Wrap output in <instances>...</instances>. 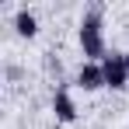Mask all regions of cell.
<instances>
[{
    "mask_svg": "<svg viewBox=\"0 0 129 129\" xmlns=\"http://www.w3.org/2000/svg\"><path fill=\"white\" fill-rule=\"evenodd\" d=\"M101 70H105V87H112V91H122V87L129 84L126 56H105V59H101Z\"/></svg>",
    "mask_w": 129,
    "mask_h": 129,
    "instance_id": "7a4b0ae2",
    "label": "cell"
},
{
    "mask_svg": "<svg viewBox=\"0 0 129 129\" xmlns=\"http://www.w3.org/2000/svg\"><path fill=\"white\" fill-rule=\"evenodd\" d=\"M14 28H18V35L31 39V35L39 31V21H35V14H31V11H18V14H14Z\"/></svg>",
    "mask_w": 129,
    "mask_h": 129,
    "instance_id": "5b68a950",
    "label": "cell"
},
{
    "mask_svg": "<svg viewBox=\"0 0 129 129\" xmlns=\"http://www.w3.org/2000/svg\"><path fill=\"white\" fill-rule=\"evenodd\" d=\"M52 112H56L59 122H73V119H77V105H73V98H70L66 87H59V91L52 94Z\"/></svg>",
    "mask_w": 129,
    "mask_h": 129,
    "instance_id": "277c9868",
    "label": "cell"
},
{
    "mask_svg": "<svg viewBox=\"0 0 129 129\" xmlns=\"http://www.w3.org/2000/svg\"><path fill=\"white\" fill-rule=\"evenodd\" d=\"M77 87H84V91H98V87H105V70L101 63H84L77 70Z\"/></svg>",
    "mask_w": 129,
    "mask_h": 129,
    "instance_id": "3957f363",
    "label": "cell"
},
{
    "mask_svg": "<svg viewBox=\"0 0 129 129\" xmlns=\"http://www.w3.org/2000/svg\"><path fill=\"white\" fill-rule=\"evenodd\" d=\"M122 56H126V70H129V52H122Z\"/></svg>",
    "mask_w": 129,
    "mask_h": 129,
    "instance_id": "8992f818",
    "label": "cell"
},
{
    "mask_svg": "<svg viewBox=\"0 0 129 129\" xmlns=\"http://www.w3.org/2000/svg\"><path fill=\"white\" fill-rule=\"evenodd\" d=\"M80 49H84V56L91 63H101L108 56L105 49V28H101V11L98 7H91L84 18H80Z\"/></svg>",
    "mask_w": 129,
    "mask_h": 129,
    "instance_id": "6da1fadb",
    "label": "cell"
}]
</instances>
